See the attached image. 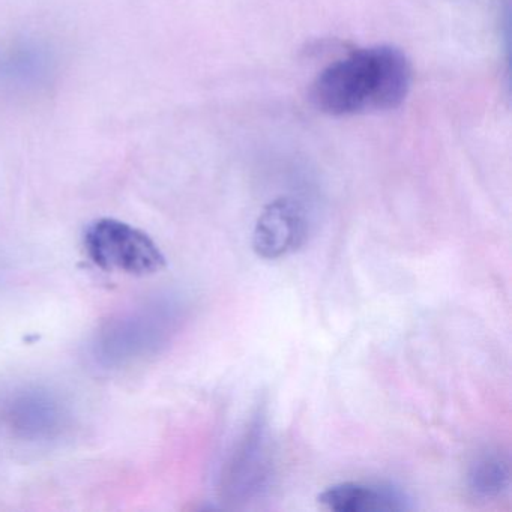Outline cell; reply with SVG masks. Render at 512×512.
I'll return each instance as SVG.
<instances>
[{"label":"cell","instance_id":"5b68a950","mask_svg":"<svg viewBox=\"0 0 512 512\" xmlns=\"http://www.w3.org/2000/svg\"><path fill=\"white\" fill-rule=\"evenodd\" d=\"M308 215L293 197H280L265 206L253 233L257 256L277 260L298 251L308 238Z\"/></svg>","mask_w":512,"mask_h":512},{"label":"cell","instance_id":"3957f363","mask_svg":"<svg viewBox=\"0 0 512 512\" xmlns=\"http://www.w3.org/2000/svg\"><path fill=\"white\" fill-rule=\"evenodd\" d=\"M85 245L92 262L104 271L148 275L166 265V257L145 232L112 218L92 223Z\"/></svg>","mask_w":512,"mask_h":512},{"label":"cell","instance_id":"6da1fadb","mask_svg":"<svg viewBox=\"0 0 512 512\" xmlns=\"http://www.w3.org/2000/svg\"><path fill=\"white\" fill-rule=\"evenodd\" d=\"M412 85L409 59L397 47L350 53L322 71L311 86L314 107L329 116L367 115L397 109Z\"/></svg>","mask_w":512,"mask_h":512},{"label":"cell","instance_id":"7a4b0ae2","mask_svg":"<svg viewBox=\"0 0 512 512\" xmlns=\"http://www.w3.org/2000/svg\"><path fill=\"white\" fill-rule=\"evenodd\" d=\"M176 325V307L164 301L149 302L104 323L92 343V356L104 368L142 361L169 341Z\"/></svg>","mask_w":512,"mask_h":512},{"label":"cell","instance_id":"52a82bcc","mask_svg":"<svg viewBox=\"0 0 512 512\" xmlns=\"http://www.w3.org/2000/svg\"><path fill=\"white\" fill-rule=\"evenodd\" d=\"M11 425L26 439L52 437L62 424L58 401L46 392H28L11 407Z\"/></svg>","mask_w":512,"mask_h":512},{"label":"cell","instance_id":"8992f818","mask_svg":"<svg viewBox=\"0 0 512 512\" xmlns=\"http://www.w3.org/2000/svg\"><path fill=\"white\" fill-rule=\"evenodd\" d=\"M320 505L335 512H389L410 508L409 497L391 485L341 482L317 497Z\"/></svg>","mask_w":512,"mask_h":512},{"label":"cell","instance_id":"ba28073f","mask_svg":"<svg viewBox=\"0 0 512 512\" xmlns=\"http://www.w3.org/2000/svg\"><path fill=\"white\" fill-rule=\"evenodd\" d=\"M470 493L479 499H496L511 485L508 460L497 452H485L475 458L467 472Z\"/></svg>","mask_w":512,"mask_h":512},{"label":"cell","instance_id":"277c9868","mask_svg":"<svg viewBox=\"0 0 512 512\" xmlns=\"http://www.w3.org/2000/svg\"><path fill=\"white\" fill-rule=\"evenodd\" d=\"M272 476V449L265 422L257 421L245 434L223 476L230 502H248L259 496Z\"/></svg>","mask_w":512,"mask_h":512}]
</instances>
